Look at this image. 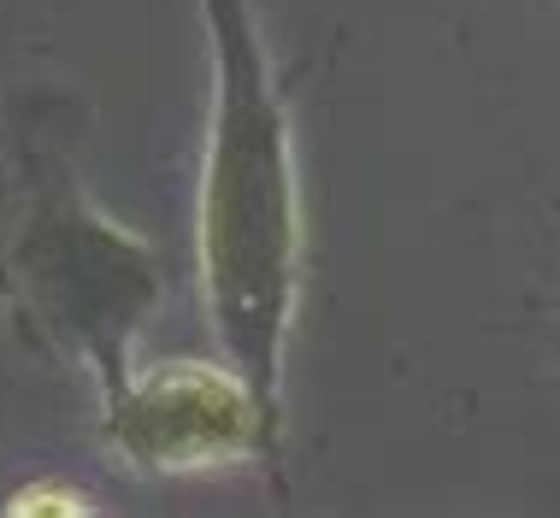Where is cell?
Listing matches in <instances>:
<instances>
[{"label":"cell","mask_w":560,"mask_h":518,"mask_svg":"<svg viewBox=\"0 0 560 518\" xmlns=\"http://www.w3.org/2000/svg\"><path fill=\"white\" fill-rule=\"evenodd\" d=\"M101 436L130 471L148 478H184L242 460L271 466V478L283 471V436L271 431L266 407L231 360H177L130 377L125 395L101 401Z\"/></svg>","instance_id":"obj_3"},{"label":"cell","mask_w":560,"mask_h":518,"mask_svg":"<svg viewBox=\"0 0 560 518\" xmlns=\"http://www.w3.org/2000/svg\"><path fill=\"white\" fill-rule=\"evenodd\" d=\"M213 113H207L195 271L219 354L242 372L271 431L283 436V365L301 307V183L295 130L278 95L254 0H201Z\"/></svg>","instance_id":"obj_1"},{"label":"cell","mask_w":560,"mask_h":518,"mask_svg":"<svg viewBox=\"0 0 560 518\" xmlns=\"http://www.w3.org/2000/svg\"><path fill=\"white\" fill-rule=\"evenodd\" d=\"M0 295L48 354L89 372L95 401L130 384V348L165 295L160 254L83 195L54 148L12 142L0 207Z\"/></svg>","instance_id":"obj_2"},{"label":"cell","mask_w":560,"mask_h":518,"mask_svg":"<svg viewBox=\"0 0 560 518\" xmlns=\"http://www.w3.org/2000/svg\"><path fill=\"white\" fill-rule=\"evenodd\" d=\"M7 513H95V501L83 490H59V483H24L7 501Z\"/></svg>","instance_id":"obj_4"}]
</instances>
